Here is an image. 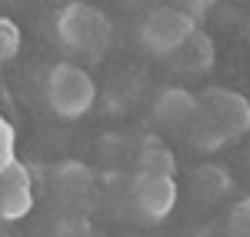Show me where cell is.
<instances>
[{"label": "cell", "instance_id": "7", "mask_svg": "<svg viewBox=\"0 0 250 237\" xmlns=\"http://www.w3.org/2000/svg\"><path fill=\"white\" fill-rule=\"evenodd\" d=\"M34 204V180L30 171L14 160L7 171H0V217L3 220H17L30 211Z\"/></svg>", "mask_w": 250, "mask_h": 237}, {"label": "cell", "instance_id": "5", "mask_svg": "<svg viewBox=\"0 0 250 237\" xmlns=\"http://www.w3.org/2000/svg\"><path fill=\"white\" fill-rule=\"evenodd\" d=\"M177 197H180L177 177L137 171L130 180V207L137 211V217L150 220V224H160L164 217H170L177 207Z\"/></svg>", "mask_w": 250, "mask_h": 237}, {"label": "cell", "instance_id": "18", "mask_svg": "<svg viewBox=\"0 0 250 237\" xmlns=\"http://www.w3.org/2000/svg\"><path fill=\"white\" fill-rule=\"evenodd\" d=\"M130 7H144V3H150V0H127Z\"/></svg>", "mask_w": 250, "mask_h": 237}, {"label": "cell", "instance_id": "2", "mask_svg": "<svg viewBox=\"0 0 250 237\" xmlns=\"http://www.w3.org/2000/svg\"><path fill=\"white\" fill-rule=\"evenodd\" d=\"M43 97H47V107L60 120H80L83 114H90L97 104V80L83 67L60 60L47 70Z\"/></svg>", "mask_w": 250, "mask_h": 237}, {"label": "cell", "instance_id": "17", "mask_svg": "<svg viewBox=\"0 0 250 237\" xmlns=\"http://www.w3.org/2000/svg\"><path fill=\"white\" fill-rule=\"evenodd\" d=\"M244 37H247V47H250V20L244 23Z\"/></svg>", "mask_w": 250, "mask_h": 237}, {"label": "cell", "instance_id": "16", "mask_svg": "<svg viewBox=\"0 0 250 237\" xmlns=\"http://www.w3.org/2000/svg\"><path fill=\"white\" fill-rule=\"evenodd\" d=\"M170 7H177V10H184L187 17H193V20H200L204 14H207V7H210L213 0H167Z\"/></svg>", "mask_w": 250, "mask_h": 237}, {"label": "cell", "instance_id": "13", "mask_svg": "<svg viewBox=\"0 0 250 237\" xmlns=\"http://www.w3.org/2000/svg\"><path fill=\"white\" fill-rule=\"evenodd\" d=\"M57 184L67 187V191H83V187L90 184V171L80 167V164H63L57 171Z\"/></svg>", "mask_w": 250, "mask_h": 237}, {"label": "cell", "instance_id": "19", "mask_svg": "<svg viewBox=\"0 0 250 237\" xmlns=\"http://www.w3.org/2000/svg\"><path fill=\"white\" fill-rule=\"evenodd\" d=\"M247 160H250V147H247Z\"/></svg>", "mask_w": 250, "mask_h": 237}, {"label": "cell", "instance_id": "4", "mask_svg": "<svg viewBox=\"0 0 250 237\" xmlns=\"http://www.w3.org/2000/svg\"><path fill=\"white\" fill-rule=\"evenodd\" d=\"M200 114L220 130V137L233 144V140L250 134V100L237 94L230 87H210L200 97Z\"/></svg>", "mask_w": 250, "mask_h": 237}, {"label": "cell", "instance_id": "3", "mask_svg": "<svg viewBox=\"0 0 250 237\" xmlns=\"http://www.w3.org/2000/svg\"><path fill=\"white\" fill-rule=\"evenodd\" d=\"M193 30H197L193 17H187L184 10H177L170 3H157V7L144 10L140 27H137V40L154 57H173Z\"/></svg>", "mask_w": 250, "mask_h": 237}, {"label": "cell", "instance_id": "6", "mask_svg": "<svg viewBox=\"0 0 250 237\" xmlns=\"http://www.w3.org/2000/svg\"><path fill=\"white\" fill-rule=\"evenodd\" d=\"M197 107H200V97H193L190 90H184V87H164L154 100V120L164 130L184 137V130L197 117Z\"/></svg>", "mask_w": 250, "mask_h": 237}, {"label": "cell", "instance_id": "12", "mask_svg": "<svg viewBox=\"0 0 250 237\" xmlns=\"http://www.w3.org/2000/svg\"><path fill=\"white\" fill-rule=\"evenodd\" d=\"M227 237H250V197L237 200L227 211Z\"/></svg>", "mask_w": 250, "mask_h": 237}, {"label": "cell", "instance_id": "14", "mask_svg": "<svg viewBox=\"0 0 250 237\" xmlns=\"http://www.w3.org/2000/svg\"><path fill=\"white\" fill-rule=\"evenodd\" d=\"M14 144H17V137H14L10 120L0 117V171H7V167L17 160V154H14Z\"/></svg>", "mask_w": 250, "mask_h": 237}, {"label": "cell", "instance_id": "8", "mask_svg": "<svg viewBox=\"0 0 250 237\" xmlns=\"http://www.w3.org/2000/svg\"><path fill=\"white\" fill-rule=\"evenodd\" d=\"M170 60L177 64V70H180V74H190V77L207 74V70L213 67V40H210V34L193 30L190 37L184 40V47H180Z\"/></svg>", "mask_w": 250, "mask_h": 237}, {"label": "cell", "instance_id": "9", "mask_svg": "<svg viewBox=\"0 0 250 237\" xmlns=\"http://www.w3.org/2000/svg\"><path fill=\"white\" fill-rule=\"evenodd\" d=\"M190 187H193V197H200V204H217L233 191V177L220 164H204V167L193 171Z\"/></svg>", "mask_w": 250, "mask_h": 237}, {"label": "cell", "instance_id": "11", "mask_svg": "<svg viewBox=\"0 0 250 237\" xmlns=\"http://www.w3.org/2000/svg\"><path fill=\"white\" fill-rule=\"evenodd\" d=\"M20 27L10 17H0V64H10V60L20 54Z\"/></svg>", "mask_w": 250, "mask_h": 237}, {"label": "cell", "instance_id": "10", "mask_svg": "<svg viewBox=\"0 0 250 237\" xmlns=\"http://www.w3.org/2000/svg\"><path fill=\"white\" fill-rule=\"evenodd\" d=\"M137 167L147 171V174L177 177V154L167 140H160L157 134H147L140 140V151H137Z\"/></svg>", "mask_w": 250, "mask_h": 237}, {"label": "cell", "instance_id": "1", "mask_svg": "<svg viewBox=\"0 0 250 237\" xmlns=\"http://www.w3.org/2000/svg\"><path fill=\"white\" fill-rule=\"evenodd\" d=\"M54 30H57L60 47H67L70 54H77L83 60H100L110 50V40H114L110 17L87 0H74V3L60 7Z\"/></svg>", "mask_w": 250, "mask_h": 237}, {"label": "cell", "instance_id": "20", "mask_svg": "<svg viewBox=\"0 0 250 237\" xmlns=\"http://www.w3.org/2000/svg\"><path fill=\"white\" fill-rule=\"evenodd\" d=\"M90 237H94V234H90Z\"/></svg>", "mask_w": 250, "mask_h": 237}, {"label": "cell", "instance_id": "15", "mask_svg": "<svg viewBox=\"0 0 250 237\" xmlns=\"http://www.w3.org/2000/svg\"><path fill=\"white\" fill-rule=\"evenodd\" d=\"M54 234L57 237H90V220L87 217H60Z\"/></svg>", "mask_w": 250, "mask_h": 237}]
</instances>
